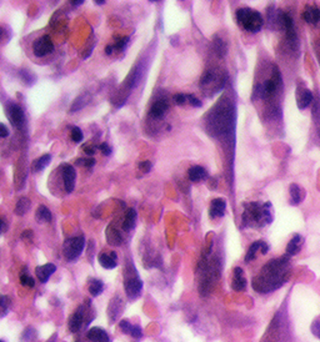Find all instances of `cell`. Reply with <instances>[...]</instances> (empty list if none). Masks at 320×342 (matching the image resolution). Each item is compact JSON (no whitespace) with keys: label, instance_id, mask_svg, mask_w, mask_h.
Segmentation results:
<instances>
[{"label":"cell","instance_id":"6da1fadb","mask_svg":"<svg viewBox=\"0 0 320 342\" xmlns=\"http://www.w3.org/2000/svg\"><path fill=\"white\" fill-rule=\"evenodd\" d=\"M289 260L288 258L274 259L269 261L263 269L258 276L253 280V287L256 292L266 293L274 291L283 286L289 276Z\"/></svg>","mask_w":320,"mask_h":342},{"label":"cell","instance_id":"7a4b0ae2","mask_svg":"<svg viewBox=\"0 0 320 342\" xmlns=\"http://www.w3.org/2000/svg\"><path fill=\"white\" fill-rule=\"evenodd\" d=\"M273 221L272 204L270 203H248L244 204V212L241 216L243 226L263 227Z\"/></svg>","mask_w":320,"mask_h":342},{"label":"cell","instance_id":"3957f363","mask_svg":"<svg viewBox=\"0 0 320 342\" xmlns=\"http://www.w3.org/2000/svg\"><path fill=\"white\" fill-rule=\"evenodd\" d=\"M236 21L249 33H258L263 28V16L260 13L250 8H240L236 10Z\"/></svg>","mask_w":320,"mask_h":342},{"label":"cell","instance_id":"277c9868","mask_svg":"<svg viewBox=\"0 0 320 342\" xmlns=\"http://www.w3.org/2000/svg\"><path fill=\"white\" fill-rule=\"evenodd\" d=\"M124 287L128 298L130 301H135L136 298L141 295L143 290V281L139 277L138 273L134 268L128 269L125 273V280H124Z\"/></svg>","mask_w":320,"mask_h":342},{"label":"cell","instance_id":"5b68a950","mask_svg":"<svg viewBox=\"0 0 320 342\" xmlns=\"http://www.w3.org/2000/svg\"><path fill=\"white\" fill-rule=\"evenodd\" d=\"M282 85V76H280V72L278 70V68H274V71H273V76L270 79L265 80L263 84H260L258 86V95L263 99H268L270 96L274 95L277 93V90L279 89V86Z\"/></svg>","mask_w":320,"mask_h":342},{"label":"cell","instance_id":"8992f818","mask_svg":"<svg viewBox=\"0 0 320 342\" xmlns=\"http://www.w3.org/2000/svg\"><path fill=\"white\" fill-rule=\"evenodd\" d=\"M85 246V239L84 236H75L70 237L64 242V247H63V252L68 261L77 260L83 252Z\"/></svg>","mask_w":320,"mask_h":342},{"label":"cell","instance_id":"52a82bcc","mask_svg":"<svg viewBox=\"0 0 320 342\" xmlns=\"http://www.w3.org/2000/svg\"><path fill=\"white\" fill-rule=\"evenodd\" d=\"M53 50H54V44H53V41H51L49 35H43L34 41L33 53L35 57L43 58L45 55L50 54Z\"/></svg>","mask_w":320,"mask_h":342},{"label":"cell","instance_id":"ba28073f","mask_svg":"<svg viewBox=\"0 0 320 342\" xmlns=\"http://www.w3.org/2000/svg\"><path fill=\"white\" fill-rule=\"evenodd\" d=\"M87 312L88 310H85L84 306L78 307L77 311L69 317V322H68V327H69V331L75 334V332L79 331L83 326H87L88 321L87 319Z\"/></svg>","mask_w":320,"mask_h":342},{"label":"cell","instance_id":"9c48e42d","mask_svg":"<svg viewBox=\"0 0 320 342\" xmlns=\"http://www.w3.org/2000/svg\"><path fill=\"white\" fill-rule=\"evenodd\" d=\"M8 116L9 120L11 121L14 128L16 129H23L25 126V115H24V111L18 104L9 103L8 105Z\"/></svg>","mask_w":320,"mask_h":342},{"label":"cell","instance_id":"30bf717a","mask_svg":"<svg viewBox=\"0 0 320 342\" xmlns=\"http://www.w3.org/2000/svg\"><path fill=\"white\" fill-rule=\"evenodd\" d=\"M62 178L64 181V188L67 193H72L74 190L75 180H77V171L74 167L69 164L62 165Z\"/></svg>","mask_w":320,"mask_h":342},{"label":"cell","instance_id":"8fae6325","mask_svg":"<svg viewBox=\"0 0 320 342\" xmlns=\"http://www.w3.org/2000/svg\"><path fill=\"white\" fill-rule=\"evenodd\" d=\"M225 208H226L225 199L218 198V199L212 200V203H210V207H209L210 219H216V217L224 216Z\"/></svg>","mask_w":320,"mask_h":342},{"label":"cell","instance_id":"7c38bea8","mask_svg":"<svg viewBox=\"0 0 320 342\" xmlns=\"http://www.w3.org/2000/svg\"><path fill=\"white\" fill-rule=\"evenodd\" d=\"M303 20L307 21L308 24L317 25L320 23V9L317 5H307L302 13Z\"/></svg>","mask_w":320,"mask_h":342},{"label":"cell","instance_id":"4fadbf2b","mask_svg":"<svg viewBox=\"0 0 320 342\" xmlns=\"http://www.w3.org/2000/svg\"><path fill=\"white\" fill-rule=\"evenodd\" d=\"M258 251H260L261 254L265 255L266 252L269 251V246H268V244H266L265 241H260V240H259V241L253 242L245 255V263H250V261H253L254 259L256 258V252Z\"/></svg>","mask_w":320,"mask_h":342},{"label":"cell","instance_id":"5bb4252c","mask_svg":"<svg viewBox=\"0 0 320 342\" xmlns=\"http://www.w3.org/2000/svg\"><path fill=\"white\" fill-rule=\"evenodd\" d=\"M231 288L236 292H241L246 288V278L241 268H235L233 271V281H231Z\"/></svg>","mask_w":320,"mask_h":342},{"label":"cell","instance_id":"9a60e30c","mask_svg":"<svg viewBox=\"0 0 320 342\" xmlns=\"http://www.w3.org/2000/svg\"><path fill=\"white\" fill-rule=\"evenodd\" d=\"M116 260H118V256H116V254L114 251L102 252L98 256V261H99L100 265L104 269H108V270L116 268V265H118V261Z\"/></svg>","mask_w":320,"mask_h":342},{"label":"cell","instance_id":"2e32d148","mask_svg":"<svg viewBox=\"0 0 320 342\" xmlns=\"http://www.w3.org/2000/svg\"><path fill=\"white\" fill-rule=\"evenodd\" d=\"M55 270H57V266L54 264H45V265L38 266L35 269L36 277L41 283H46L50 276L55 273Z\"/></svg>","mask_w":320,"mask_h":342},{"label":"cell","instance_id":"e0dca14e","mask_svg":"<svg viewBox=\"0 0 320 342\" xmlns=\"http://www.w3.org/2000/svg\"><path fill=\"white\" fill-rule=\"evenodd\" d=\"M87 339L90 342H110V337L102 327H92L87 332Z\"/></svg>","mask_w":320,"mask_h":342},{"label":"cell","instance_id":"ac0fdd59","mask_svg":"<svg viewBox=\"0 0 320 342\" xmlns=\"http://www.w3.org/2000/svg\"><path fill=\"white\" fill-rule=\"evenodd\" d=\"M289 194H290V204L292 205H299L300 203H303L307 196V191L299 186L298 184H292L289 188Z\"/></svg>","mask_w":320,"mask_h":342},{"label":"cell","instance_id":"d6986e66","mask_svg":"<svg viewBox=\"0 0 320 342\" xmlns=\"http://www.w3.org/2000/svg\"><path fill=\"white\" fill-rule=\"evenodd\" d=\"M313 93L307 88H299L297 93V104L299 109H305L312 104Z\"/></svg>","mask_w":320,"mask_h":342},{"label":"cell","instance_id":"ffe728a7","mask_svg":"<svg viewBox=\"0 0 320 342\" xmlns=\"http://www.w3.org/2000/svg\"><path fill=\"white\" fill-rule=\"evenodd\" d=\"M168 110V103L165 100H156L153 103L150 108V116L153 119H162L164 118L165 113Z\"/></svg>","mask_w":320,"mask_h":342},{"label":"cell","instance_id":"44dd1931","mask_svg":"<svg viewBox=\"0 0 320 342\" xmlns=\"http://www.w3.org/2000/svg\"><path fill=\"white\" fill-rule=\"evenodd\" d=\"M303 245H304V237L297 234L292 240H290L289 244H288V246H287L288 256H294V255L299 254Z\"/></svg>","mask_w":320,"mask_h":342},{"label":"cell","instance_id":"7402d4cb","mask_svg":"<svg viewBox=\"0 0 320 342\" xmlns=\"http://www.w3.org/2000/svg\"><path fill=\"white\" fill-rule=\"evenodd\" d=\"M188 175H189L190 181L193 183H198V181H203L208 178V171L203 166H193L190 167L189 171H188Z\"/></svg>","mask_w":320,"mask_h":342},{"label":"cell","instance_id":"603a6c76","mask_svg":"<svg viewBox=\"0 0 320 342\" xmlns=\"http://www.w3.org/2000/svg\"><path fill=\"white\" fill-rule=\"evenodd\" d=\"M109 317H110V321L114 322L121 314V310H123V304H121L120 297H114L113 301L109 304Z\"/></svg>","mask_w":320,"mask_h":342},{"label":"cell","instance_id":"cb8c5ba5","mask_svg":"<svg viewBox=\"0 0 320 342\" xmlns=\"http://www.w3.org/2000/svg\"><path fill=\"white\" fill-rule=\"evenodd\" d=\"M136 222V211L134 208H129L128 212H126L125 217H124L123 221V229L125 231H130L135 227Z\"/></svg>","mask_w":320,"mask_h":342},{"label":"cell","instance_id":"d4e9b609","mask_svg":"<svg viewBox=\"0 0 320 342\" xmlns=\"http://www.w3.org/2000/svg\"><path fill=\"white\" fill-rule=\"evenodd\" d=\"M35 219L38 222H50L51 221V212L46 206L40 205L36 208Z\"/></svg>","mask_w":320,"mask_h":342},{"label":"cell","instance_id":"484cf974","mask_svg":"<svg viewBox=\"0 0 320 342\" xmlns=\"http://www.w3.org/2000/svg\"><path fill=\"white\" fill-rule=\"evenodd\" d=\"M51 161V155L45 154L43 156L38 157L35 161H33V171H43Z\"/></svg>","mask_w":320,"mask_h":342},{"label":"cell","instance_id":"4316f807","mask_svg":"<svg viewBox=\"0 0 320 342\" xmlns=\"http://www.w3.org/2000/svg\"><path fill=\"white\" fill-rule=\"evenodd\" d=\"M30 207H31L30 200H29L28 198H20L18 200V203H16L15 213L16 215H19V216L25 215V213L30 210Z\"/></svg>","mask_w":320,"mask_h":342},{"label":"cell","instance_id":"83f0119b","mask_svg":"<svg viewBox=\"0 0 320 342\" xmlns=\"http://www.w3.org/2000/svg\"><path fill=\"white\" fill-rule=\"evenodd\" d=\"M103 290H104V283H103V281L98 280V278H90L89 280L90 295L97 297V296H99L100 293L103 292Z\"/></svg>","mask_w":320,"mask_h":342},{"label":"cell","instance_id":"f1b7e54d","mask_svg":"<svg viewBox=\"0 0 320 342\" xmlns=\"http://www.w3.org/2000/svg\"><path fill=\"white\" fill-rule=\"evenodd\" d=\"M89 100H90L89 94H84V95L77 98V100L73 103L72 108H70V113H74V111H78V110H80V109H83L88 103H89Z\"/></svg>","mask_w":320,"mask_h":342},{"label":"cell","instance_id":"f546056e","mask_svg":"<svg viewBox=\"0 0 320 342\" xmlns=\"http://www.w3.org/2000/svg\"><path fill=\"white\" fill-rule=\"evenodd\" d=\"M130 40L129 36H123V38H116L115 43L113 44L114 50H118V52H123L125 50V48L128 47V43Z\"/></svg>","mask_w":320,"mask_h":342},{"label":"cell","instance_id":"4dcf8cb0","mask_svg":"<svg viewBox=\"0 0 320 342\" xmlns=\"http://www.w3.org/2000/svg\"><path fill=\"white\" fill-rule=\"evenodd\" d=\"M214 50H215V53H216V55L218 57H224L225 55V53H226V47H225V44L223 43V40L221 39H215L214 40Z\"/></svg>","mask_w":320,"mask_h":342},{"label":"cell","instance_id":"1f68e13d","mask_svg":"<svg viewBox=\"0 0 320 342\" xmlns=\"http://www.w3.org/2000/svg\"><path fill=\"white\" fill-rule=\"evenodd\" d=\"M0 306H1V317H5L6 314L9 312V307H10V298L3 295L0 297Z\"/></svg>","mask_w":320,"mask_h":342},{"label":"cell","instance_id":"d6a6232c","mask_svg":"<svg viewBox=\"0 0 320 342\" xmlns=\"http://www.w3.org/2000/svg\"><path fill=\"white\" fill-rule=\"evenodd\" d=\"M108 242L110 245H120L121 244V236L116 230H110L108 234Z\"/></svg>","mask_w":320,"mask_h":342},{"label":"cell","instance_id":"836d02e7","mask_svg":"<svg viewBox=\"0 0 320 342\" xmlns=\"http://www.w3.org/2000/svg\"><path fill=\"white\" fill-rule=\"evenodd\" d=\"M20 283L23 286H26V287H34V286H35L34 278L31 277V276H29L28 274L25 273V270H24V273L20 275Z\"/></svg>","mask_w":320,"mask_h":342},{"label":"cell","instance_id":"e575fe53","mask_svg":"<svg viewBox=\"0 0 320 342\" xmlns=\"http://www.w3.org/2000/svg\"><path fill=\"white\" fill-rule=\"evenodd\" d=\"M19 76L21 77V80H23L26 85H31L35 81V76H34L33 74H30L29 71H26V70H20V71H19Z\"/></svg>","mask_w":320,"mask_h":342},{"label":"cell","instance_id":"d590c367","mask_svg":"<svg viewBox=\"0 0 320 342\" xmlns=\"http://www.w3.org/2000/svg\"><path fill=\"white\" fill-rule=\"evenodd\" d=\"M134 325H131L128 320H121L119 322V329L121 330V332L125 335H131V331H133Z\"/></svg>","mask_w":320,"mask_h":342},{"label":"cell","instance_id":"8d00e7d4","mask_svg":"<svg viewBox=\"0 0 320 342\" xmlns=\"http://www.w3.org/2000/svg\"><path fill=\"white\" fill-rule=\"evenodd\" d=\"M70 137H72V140L74 142H80V141H83L84 135H83V132L80 130V128L74 126V128L72 129V133H70Z\"/></svg>","mask_w":320,"mask_h":342},{"label":"cell","instance_id":"74e56055","mask_svg":"<svg viewBox=\"0 0 320 342\" xmlns=\"http://www.w3.org/2000/svg\"><path fill=\"white\" fill-rule=\"evenodd\" d=\"M36 337V332L33 327H28V329L24 331L23 334V341L28 342V341H33L34 339Z\"/></svg>","mask_w":320,"mask_h":342},{"label":"cell","instance_id":"f35d334b","mask_svg":"<svg viewBox=\"0 0 320 342\" xmlns=\"http://www.w3.org/2000/svg\"><path fill=\"white\" fill-rule=\"evenodd\" d=\"M312 334L320 340V317L314 320L312 324Z\"/></svg>","mask_w":320,"mask_h":342},{"label":"cell","instance_id":"ab89813d","mask_svg":"<svg viewBox=\"0 0 320 342\" xmlns=\"http://www.w3.org/2000/svg\"><path fill=\"white\" fill-rule=\"evenodd\" d=\"M78 165H82V166H87V167H92V166H94V164H95V160L93 159V157H87V159H78L77 161Z\"/></svg>","mask_w":320,"mask_h":342},{"label":"cell","instance_id":"60d3db41","mask_svg":"<svg viewBox=\"0 0 320 342\" xmlns=\"http://www.w3.org/2000/svg\"><path fill=\"white\" fill-rule=\"evenodd\" d=\"M174 101L178 104V105H184V104L188 101V95L187 94H183V93L175 94Z\"/></svg>","mask_w":320,"mask_h":342},{"label":"cell","instance_id":"b9f144b4","mask_svg":"<svg viewBox=\"0 0 320 342\" xmlns=\"http://www.w3.org/2000/svg\"><path fill=\"white\" fill-rule=\"evenodd\" d=\"M188 103L192 106H194V108H200L202 106V101L198 98H195L193 94H188Z\"/></svg>","mask_w":320,"mask_h":342},{"label":"cell","instance_id":"7bdbcfd3","mask_svg":"<svg viewBox=\"0 0 320 342\" xmlns=\"http://www.w3.org/2000/svg\"><path fill=\"white\" fill-rule=\"evenodd\" d=\"M139 170H140L143 174H148L151 170V162L150 161H143L139 164Z\"/></svg>","mask_w":320,"mask_h":342},{"label":"cell","instance_id":"ee69618b","mask_svg":"<svg viewBox=\"0 0 320 342\" xmlns=\"http://www.w3.org/2000/svg\"><path fill=\"white\" fill-rule=\"evenodd\" d=\"M95 149H97V146H95L94 144H92V142H88L87 145H84L83 146V150H84L85 154H88L89 156H92V155L95 154Z\"/></svg>","mask_w":320,"mask_h":342},{"label":"cell","instance_id":"f6af8a7d","mask_svg":"<svg viewBox=\"0 0 320 342\" xmlns=\"http://www.w3.org/2000/svg\"><path fill=\"white\" fill-rule=\"evenodd\" d=\"M130 336L134 337V339H141L143 337V331H141V327L139 325H134Z\"/></svg>","mask_w":320,"mask_h":342},{"label":"cell","instance_id":"bcb514c9","mask_svg":"<svg viewBox=\"0 0 320 342\" xmlns=\"http://www.w3.org/2000/svg\"><path fill=\"white\" fill-rule=\"evenodd\" d=\"M99 150L103 152V154L105 155V156H108V155L111 154V149L110 146H109L107 142H102V144L99 145Z\"/></svg>","mask_w":320,"mask_h":342},{"label":"cell","instance_id":"7dc6e473","mask_svg":"<svg viewBox=\"0 0 320 342\" xmlns=\"http://www.w3.org/2000/svg\"><path fill=\"white\" fill-rule=\"evenodd\" d=\"M8 134H9V130H8V128H6L4 124H1L0 125V137H8Z\"/></svg>","mask_w":320,"mask_h":342},{"label":"cell","instance_id":"c3c4849f","mask_svg":"<svg viewBox=\"0 0 320 342\" xmlns=\"http://www.w3.org/2000/svg\"><path fill=\"white\" fill-rule=\"evenodd\" d=\"M113 52H114L113 44H108L107 47H105V54L110 55V54H113Z\"/></svg>","mask_w":320,"mask_h":342},{"label":"cell","instance_id":"681fc988","mask_svg":"<svg viewBox=\"0 0 320 342\" xmlns=\"http://www.w3.org/2000/svg\"><path fill=\"white\" fill-rule=\"evenodd\" d=\"M21 237H23V239H25V237H30L31 239V237H33V231H31V230H25V231L21 234Z\"/></svg>","mask_w":320,"mask_h":342},{"label":"cell","instance_id":"f907efd6","mask_svg":"<svg viewBox=\"0 0 320 342\" xmlns=\"http://www.w3.org/2000/svg\"><path fill=\"white\" fill-rule=\"evenodd\" d=\"M0 225H1V232L4 234V232L6 231V222L4 217H1V220H0Z\"/></svg>","mask_w":320,"mask_h":342},{"label":"cell","instance_id":"816d5d0a","mask_svg":"<svg viewBox=\"0 0 320 342\" xmlns=\"http://www.w3.org/2000/svg\"><path fill=\"white\" fill-rule=\"evenodd\" d=\"M70 4H72L73 6H79V5H82V4H84V0H77V1H70Z\"/></svg>","mask_w":320,"mask_h":342},{"label":"cell","instance_id":"f5cc1de1","mask_svg":"<svg viewBox=\"0 0 320 342\" xmlns=\"http://www.w3.org/2000/svg\"><path fill=\"white\" fill-rule=\"evenodd\" d=\"M209 183H212V185H209V189H215L216 188V180H215V179H210Z\"/></svg>","mask_w":320,"mask_h":342},{"label":"cell","instance_id":"db71d44e","mask_svg":"<svg viewBox=\"0 0 320 342\" xmlns=\"http://www.w3.org/2000/svg\"><path fill=\"white\" fill-rule=\"evenodd\" d=\"M95 3H97L98 5H103V4H104L105 1H104V0H102V1H99V0H97V1H95Z\"/></svg>","mask_w":320,"mask_h":342},{"label":"cell","instance_id":"11a10c76","mask_svg":"<svg viewBox=\"0 0 320 342\" xmlns=\"http://www.w3.org/2000/svg\"><path fill=\"white\" fill-rule=\"evenodd\" d=\"M77 342H83V341H80V340H78V341Z\"/></svg>","mask_w":320,"mask_h":342},{"label":"cell","instance_id":"9f6ffc18","mask_svg":"<svg viewBox=\"0 0 320 342\" xmlns=\"http://www.w3.org/2000/svg\"><path fill=\"white\" fill-rule=\"evenodd\" d=\"M0 342H5V341H4V340H1V341H0Z\"/></svg>","mask_w":320,"mask_h":342}]
</instances>
